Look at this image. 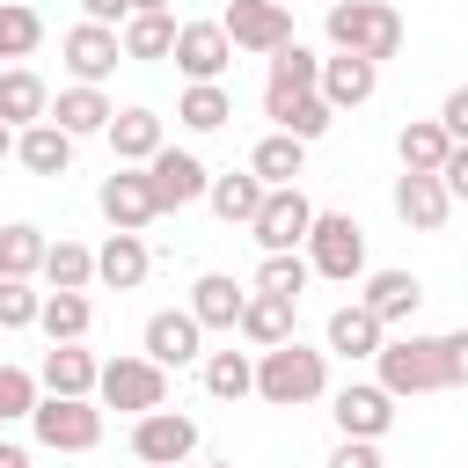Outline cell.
Segmentation results:
<instances>
[{
  "mask_svg": "<svg viewBox=\"0 0 468 468\" xmlns=\"http://www.w3.org/2000/svg\"><path fill=\"white\" fill-rule=\"evenodd\" d=\"M256 395H263L271 410H307V402H322V395H329V351H314V344H300V336L263 344V351H256Z\"/></svg>",
  "mask_w": 468,
  "mask_h": 468,
  "instance_id": "obj_1",
  "label": "cell"
},
{
  "mask_svg": "<svg viewBox=\"0 0 468 468\" xmlns=\"http://www.w3.org/2000/svg\"><path fill=\"white\" fill-rule=\"evenodd\" d=\"M44 110H51V88H44L29 66H7V73H0V117L22 132V124H37Z\"/></svg>",
  "mask_w": 468,
  "mask_h": 468,
  "instance_id": "obj_31",
  "label": "cell"
},
{
  "mask_svg": "<svg viewBox=\"0 0 468 468\" xmlns=\"http://www.w3.org/2000/svg\"><path fill=\"white\" fill-rule=\"evenodd\" d=\"M314 88H322V102L344 117V110L373 102V88H380V66H373V58H358V51H329V58H322V73H314Z\"/></svg>",
  "mask_w": 468,
  "mask_h": 468,
  "instance_id": "obj_16",
  "label": "cell"
},
{
  "mask_svg": "<svg viewBox=\"0 0 468 468\" xmlns=\"http://www.w3.org/2000/svg\"><path fill=\"white\" fill-rule=\"evenodd\" d=\"M22 461H29L22 446H0V468H22Z\"/></svg>",
  "mask_w": 468,
  "mask_h": 468,
  "instance_id": "obj_48",
  "label": "cell"
},
{
  "mask_svg": "<svg viewBox=\"0 0 468 468\" xmlns=\"http://www.w3.org/2000/svg\"><path fill=\"white\" fill-rule=\"evenodd\" d=\"M37 307H44V292L29 278H0V329H37Z\"/></svg>",
  "mask_w": 468,
  "mask_h": 468,
  "instance_id": "obj_41",
  "label": "cell"
},
{
  "mask_svg": "<svg viewBox=\"0 0 468 468\" xmlns=\"http://www.w3.org/2000/svg\"><path fill=\"white\" fill-rule=\"evenodd\" d=\"M439 124H446L453 139H468V88H453V95L439 102Z\"/></svg>",
  "mask_w": 468,
  "mask_h": 468,
  "instance_id": "obj_46",
  "label": "cell"
},
{
  "mask_svg": "<svg viewBox=\"0 0 468 468\" xmlns=\"http://www.w3.org/2000/svg\"><path fill=\"white\" fill-rule=\"evenodd\" d=\"M219 29L234 37V51H256V58H271V51L292 37V7H285V0H227Z\"/></svg>",
  "mask_w": 468,
  "mask_h": 468,
  "instance_id": "obj_9",
  "label": "cell"
},
{
  "mask_svg": "<svg viewBox=\"0 0 468 468\" xmlns=\"http://www.w3.org/2000/svg\"><path fill=\"white\" fill-rule=\"evenodd\" d=\"M292 307H300L292 292H263V285H249V300H241V322H234V329H241L256 351H263V344H285V336H292Z\"/></svg>",
  "mask_w": 468,
  "mask_h": 468,
  "instance_id": "obj_22",
  "label": "cell"
},
{
  "mask_svg": "<svg viewBox=\"0 0 468 468\" xmlns=\"http://www.w3.org/2000/svg\"><path fill=\"white\" fill-rule=\"evenodd\" d=\"M241 300H249V285H234L227 271H205V278L190 285V314H197L205 329H234V322H241Z\"/></svg>",
  "mask_w": 468,
  "mask_h": 468,
  "instance_id": "obj_29",
  "label": "cell"
},
{
  "mask_svg": "<svg viewBox=\"0 0 468 468\" xmlns=\"http://www.w3.org/2000/svg\"><path fill=\"white\" fill-rule=\"evenodd\" d=\"M88 322H95V300H88V285H51V292H44V307H37V329H44L51 344H73V336H88Z\"/></svg>",
  "mask_w": 468,
  "mask_h": 468,
  "instance_id": "obj_27",
  "label": "cell"
},
{
  "mask_svg": "<svg viewBox=\"0 0 468 468\" xmlns=\"http://www.w3.org/2000/svg\"><path fill=\"white\" fill-rule=\"evenodd\" d=\"M95 351H80V336L73 344H51L44 351V366H37V388L44 395H95Z\"/></svg>",
  "mask_w": 468,
  "mask_h": 468,
  "instance_id": "obj_23",
  "label": "cell"
},
{
  "mask_svg": "<svg viewBox=\"0 0 468 468\" xmlns=\"http://www.w3.org/2000/svg\"><path fill=\"white\" fill-rule=\"evenodd\" d=\"M146 358H161V366H197L205 358V322L190 314V307H161V314H146Z\"/></svg>",
  "mask_w": 468,
  "mask_h": 468,
  "instance_id": "obj_15",
  "label": "cell"
},
{
  "mask_svg": "<svg viewBox=\"0 0 468 468\" xmlns=\"http://www.w3.org/2000/svg\"><path fill=\"white\" fill-rule=\"evenodd\" d=\"M37 271H44V227L7 219L0 227V278H37Z\"/></svg>",
  "mask_w": 468,
  "mask_h": 468,
  "instance_id": "obj_34",
  "label": "cell"
},
{
  "mask_svg": "<svg viewBox=\"0 0 468 468\" xmlns=\"http://www.w3.org/2000/svg\"><path fill=\"white\" fill-rule=\"evenodd\" d=\"M176 117H183L190 132H219V124L234 117V95H227L219 80H190V88L176 95Z\"/></svg>",
  "mask_w": 468,
  "mask_h": 468,
  "instance_id": "obj_32",
  "label": "cell"
},
{
  "mask_svg": "<svg viewBox=\"0 0 468 468\" xmlns=\"http://www.w3.org/2000/svg\"><path fill=\"white\" fill-rule=\"evenodd\" d=\"M110 110H117V102H110L95 80H73V88H58V95H51V110H44V117H51V124H66L73 139H88V132H102V124H110Z\"/></svg>",
  "mask_w": 468,
  "mask_h": 468,
  "instance_id": "obj_24",
  "label": "cell"
},
{
  "mask_svg": "<svg viewBox=\"0 0 468 468\" xmlns=\"http://www.w3.org/2000/svg\"><path fill=\"white\" fill-rule=\"evenodd\" d=\"M329 468H380V439H351L344 431V446L329 453Z\"/></svg>",
  "mask_w": 468,
  "mask_h": 468,
  "instance_id": "obj_43",
  "label": "cell"
},
{
  "mask_svg": "<svg viewBox=\"0 0 468 468\" xmlns=\"http://www.w3.org/2000/svg\"><path fill=\"white\" fill-rule=\"evenodd\" d=\"M95 395H102V410H154V402H168V366L161 358H146V351H124V358H110L102 373H95Z\"/></svg>",
  "mask_w": 468,
  "mask_h": 468,
  "instance_id": "obj_6",
  "label": "cell"
},
{
  "mask_svg": "<svg viewBox=\"0 0 468 468\" xmlns=\"http://www.w3.org/2000/svg\"><path fill=\"white\" fill-rule=\"evenodd\" d=\"M336 431H351V439H388V424H395V395L380 388V380H351V388H336Z\"/></svg>",
  "mask_w": 468,
  "mask_h": 468,
  "instance_id": "obj_18",
  "label": "cell"
},
{
  "mask_svg": "<svg viewBox=\"0 0 468 468\" xmlns=\"http://www.w3.org/2000/svg\"><path fill=\"white\" fill-rule=\"evenodd\" d=\"M307 271L314 278H336V285H351L358 271H366V227L351 219V212H314V227H307Z\"/></svg>",
  "mask_w": 468,
  "mask_h": 468,
  "instance_id": "obj_4",
  "label": "cell"
},
{
  "mask_svg": "<svg viewBox=\"0 0 468 468\" xmlns=\"http://www.w3.org/2000/svg\"><path fill=\"white\" fill-rule=\"evenodd\" d=\"M146 271H154V256H146L139 227H117V234L95 249V278H102L110 292H139V285H146Z\"/></svg>",
  "mask_w": 468,
  "mask_h": 468,
  "instance_id": "obj_19",
  "label": "cell"
},
{
  "mask_svg": "<svg viewBox=\"0 0 468 468\" xmlns=\"http://www.w3.org/2000/svg\"><path fill=\"white\" fill-rule=\"evenodd\" d=\"M263 117L278 124V132H292V139H322L329 124H336V110L322 102V88H263Z\"/></svg>",
  "mask_w": 468,
  "mask_h": 468,
  "instance_id": "obj_17",
  "label": "cell"
},
{
  "mask_svg": "<svg viewBox=\"0 0 468 468\" xmlns=\"http://www.w3.org/2000/svg\"><path fill=\"white\" fill-rule=\"evenodd\" d=\"M80 15H88V22H124L132 0H80Z\"/></svg>",
  "mask_w": 468,
  "mask_h": 468,
  "instance_id": "obj_47",
  "label": "cell"
},
{
  "mask_svg": "<svg viewBox=\"0 0 468 468\" xmlns=\"http://www.w3.org/2000/svg\"><path fill=\"white\" fill-rule=\"evenodd\" d=\"M205 395H219V402L256 395V358L249 351H205Z\"/></svg>",
  "mask_w": 468,
  "mask_h": 468,
  "instance_id": "obj_33",
  "label": "cell"
},
{
  "mask_svg": "<svg viewBox=\"0 0 468 468\" xmlns=\"http://www.w3.org/2000/svg\"><path fill=\"white\" fill-rule=\"evenodd\" d=\"M446 146H453V132H446L439 117H410V124H402V139H395L402 168H439V161H446Z\"/></svg>",
  "mask_w": 468,
  "mask_h": 468,
  "instance_id": "obj_35",
  "label": "cell"
},
{
  "mask_svg": "<svg viewBox=\"0 0 468 468\" xmlns=\"http://www.w3.org/2000/svg\"><path fill=\"white\" fill-rule=\"evenodd\" d=\"M176 73L183 80H219L227 66H234V37L219 29V22H176Z\"/></svg>",
  "mask_w": 468,
  "mask_h": 468,
  "instance_id": "obj_13",
  "label": "cell"
},
{
  "mask_svg": "<svg viewBox=\"0 0 468 468\" xmlns=\"http://www.w3.org/2000/svg\"><path fill=\"white\" fill-rule=\"evenodd\" d=\"M446 212H453V190L439 183V168H402V176H395V219H402V227L439 234Z\"/></svg>",
  "mask_w": 468,
  "mask_h": 468,
  "instance_id": "obj_14",
  "label": "cell"
},
{
  "mask_svg": "<svg viewBox=\"0 0 468 468\" xmlns=\"http://www.w3.org/2000/svg\"><path fill=\"white\" fill-rule=\"evenodd\" d=\"M44 285H95V249H80V241H44Z\"/></svg>",
  "mask_w": 468,
  "mask_h": 468,
  "instance_id": "obj_39",
  "label": "cell"
},
{
  "mask_svg": "<svg viewBox=\"0 0 468 468\" xmlns=\"http://www.w3.org/2000/svg\"><path fill=\"white\" fill-rule=\"evenodd\" d=\"M117 37H124V58H146V66H154V58L176 51V15H168V7H132Z\"/></svg>",
  "mask_w": 468,
  "mask_h": 468,
  "instance_id": "obj_28",
  "label": "cell"
},
{
  "mask_svg": "<svg viewBox=\"0 0 468 468\" xmlns=\"http://www.w3.org/2000/svg\"><path fill=\"white\" fill-rule=\"evenodd\" d=\"M95 205H102V219H110V227H154V219H161V197H154V183H146V168H139V161H117V168L102 176Z\"/></svg>",
  "mask_w": 468,
  "mask_h": 468,
  "instance_id": "obj_10",
  "label": "cell"
},
{
  "mask_svg": "<svg viewBox=\"0 0 468 468\" xmlns=\"http://www.w3.org/2000/svg\"><path fill=\"white\" fill-rule=\"evenodd\" d=\"M132 7H168V0H132Z\"/></svg>",
  "mask_w": 468,
  "mask_h": 468,
  "instance_id": "obj_50",
  "label": "cell"
},
{
  "mask_svg": "<svg viewBox=\"0 0 468 468\" xmlns=\"http://www.w3.org/2000/svg\"><path fill=\"white\" fill-rule=\"evenodd\" d=\"M102 139H110V154L117 161H154V146H161V117L146 110V102H132V110H110V124H102Z\"/></svg>",
  "mask_w": 468,
  "mask_h": 468,
  "instance_id": "obj_25",
  "label": "cell"
},
{
  "mask_svg": "<svg viewBox=\"0 0 468 468\" xmlns=\"http://www.w3.org/2000/svg\"><path fill=\"white\" fill-rule=\"evenodd\" d=\"M373 366H380V388L388 395H439L446 388V344L439 336H388L380 351H373Z\"/></svg>",
  "mask_w": 468,
  "mask_h": 468,
  "instance_id": "obj_3",
  "label": "cell"
},
{
  "mask_svg": "<svg viewBox=\"0 0 468 468\" xmlns=\"http://www.w3.org/2000/svg\"><path fill=\"white\" fill-rule=\"evenodd\" d=\"M322 336H329L336 358H373V351L388 344V322H380L366 300H344V307H329V329H322Z\"/></svg>",
  "mask_w": 468,
  "mask_h": 468,
  "instance_id": "obj_20",
  "label": "cell"
},
{
  "mask_svg": "<svg viewBox=\"0 0 468 468\" xmlns=\"http://www.w3.org/2000/svg\"><path fill=\"white\" fill-rule=\"evenodd\" d=\"M263 190H271V183H263L256 168H241V176H212V183H205V197H212V212H219L227 227H249L256 205H263Z\"/></svg>",
  "mask_w": 468,
  "mask_h": 468,
  "instance_id": "obj_30",
  "label": "cell"
},
{
  "mask_svg": "<svg viewBox=\"0 0 468 468\" xmlns=\"http://www.w3.org/2000/svg\"><path fill=\"white\" fill-rule=\"evenodd\" d=\"M7 154H15V124L0 117V161H7Z\"/></svg>",
  "mask_w": 468,
  "mask_h": 468,
  "instance_id": "obj_49",
  "label": "cell"
},
{
  "mask_svg": "<svg viewBox=\"0 0 468 468\" xmlns=\"http://www.w3.org/2000/svg\"><path fill=\"white\" fill-rule=\"evenodd\" d=\"M439 344H446V388H468V329H453Z\"/></svg>",
  "mask_w": 468,
  "mask_h": 468,
  "instance_id": "obj_45",
  "label": "cell"
},
{
  "mask_svg": "<svg viewBox=\"0 0 468 468\" xmlns=\"http://www.w3.org/2000/svg\"><path fill=\"white\" fill-rule=\"evenodd\" d=\"M29 410H37V373L29 366H0V424H15Z\"/></svg>",
  "mask_w": 468,
  "mask_h": 468,
  "instance_id": "obj_42",
  "label": "cell"
},
{
  "mask_svg": "<svg viewBox=\"0 0 468 468\" xmlns=\"http://www.w3.org/2000/svg\"><path fill=\"white\" fill-rule=\"evenodd\" d=\"M15 161H22L29 176H66V168H73V132L51 124V117H37V124L15 132Z\"/></svg>",
  "mask_w": 468,
  "mask_h": 468,
  "instance_id": "obj_21",
  "label": "cell"
},
{
  "mask_svg": "<svg viewBox=\"0 0 468 468\" xmlns=\"http://www.w3.org/2000/svg\"><path fill=\"white\" fill-rule=\"evenodd\" d=\"M322 29H329L336 51H358V58H373V66L402 51V15H395V0H329Z\"/></svg>",
  "mask_w": 468,
  "mask_h": 468,
  "instance_id": "obj_2",
  "label": "cell"
},
{
  "mask_svg": "<svg viewBox=\"0 0 468 468\" xmlns=\"http://www.w3.org/2000/svg\"><path fill=\"white\" fill-rule=\"evenodd\" d=\"M146 183H154V197H161V212H183V205H197L205 197V183H212V168L197 161V154H183V146H154V161H146Z\"/></svg>",
  "mask_w": 468,
  "mask_h": 468,
  "instance_id": "obj_12",
  "label": "cell"
},
{
  "mask_svg": "<svg viewBox=\"0 0 468 468\" xmlns=\"http://www.w3.org/2000/svg\"><path fill=\"white\" fill-rule=\"evenodd\" d=\"M307 227H314V205H307L300 183H271L263 205H256V219H249V234H256L263 249H300Z\"/></svg>",
  "mask_w": 468,
  "mask_h": 468,
  "instance_id": "obj_7",
  "label": "cell"
},
{
  "mask_svg": "<svg viewBox=\"0 0 468 468\" xmlns=\"http://www.w3.org/2000/svg\"><path fill=\"white\" fill-rule=\"evenodd\" d=\"M29 424H37V446H51V453H95L102 446V410L88 395H37Z\"/></svg>",
  "mask_w": 468,
  "mask_h": 468,
  "instance_id": "obj_5",
  "label": "cell"
},
{
  "mask_svg": "<svg viewBox=\"0 0 468 468\" xmlns=\"http://www.w3.org/2000/svg\"><path fill=\"white\" fill-rule=\"evenodd\" d=\"M249 168H256L263 183H292V176L307 168V139H292V132H271V139H256Z\"/></svg>",
  "mask_w": 468,
  "mask_h": 468,
  "instance_id": "obj_36",
  "label": "cell"
},
{
  "mask_svg": "<svg viewBox=\"0 0 468 468\" xmlns=\"http://www.w3.org/2000/svg\"><path fill=\"white\" fill-rule=\"evenodd\" d=\"M439 183L453 190V205L468 197V139H453V146H446V161H439Z\"/></svg>",
  "mask_w": 468,
  "mask_h": 468,
  "instance_id": "obj_44",
  "label": "cell"
},
{
  "mask_svg": "<svg viewBox=\"0 0 468 468\" xmlns=\"http://www.w3.org/2000/svg\"><path fill=\"white\" fill-rule=\"evenodd\" d=\"M44 44V15L29 0H0V58H29Z\"/></svg>",
  "mask_w": 468,
  "mask_h": 468,
  "instance_id": "obj_37",
  "label": "cell"
},
{
  "mask_svg": "<svg viewBox=\"0 0 468 468\" xmlns=\"http://www.w3.org/2000/svg\"><path fill=\"white\" fill-rule=\"evenodd\" d=\"M314 73H322V58H314L300 37H285V44L271 51V80H263V88H314Z\"/></svg>",
  "mask_w": 468,
  "mask_h": 468,
  "instance_id": "obj_40",
  "label": "cell"
},
{
  "mask_svg": "<svg viewBox=\"0 0 468 468\" xmlns=\"http://www.w3.org/2000/svg\"><path fill=\"white\" fill-rule=\"evenodd\" d=\"M197 439H205L197 417H183V410H168V402H154V410L132 417V453H139V461H190Z\"/></svg>",
  "mask_w": 468,
  "mask_h": 468,
  "instance_id": "obj_8",
  "label": "cell"
},
{
  "mask_svg": "<svg viewBox=\"0 0 468 468\" xmlns=\"http://www.w3.org/2000/svg\"><path fill=\"white\" fill-rule=\"evenodd\" d=\"M58 51H66V73H73V80H95V88H102V80L117 73V58H124V37H117V22H88V15H80Z\"/></svg>",
  "mask_w": 468,
  "mask_h": 468,
  "instance_id": "obj_11",
  "label": "cell"
},
{
  "mask_svg": "<svg viewBox=\"0 0 468 468\" xmlns=\"http://www.w3.org/2000/svg\"><path fill=\"white\" fill-rule=\"evenodd\" d=\"M358 300H366V307H373V314L395 329V322H410V314L424 307V278H417V271H373Z\"/></svg>",
  "mask_w": 468,
  "mask_h": 468,
  "instance_id": "obj_26",
  "label": "cell"
},
{
  "mask_svg": "<svg viewBox=\"0 0 468 468\" xmlns=\"http://www.w3.org/2000/svg\"><path fill=\"white\" fill-rule=\"evenodd\" d=\"M307 278H314V271H307V249H263V263H256V285H263V292H292V300H300Z\"/></svg>",
  "mask_w": 468,
  "mask_h": 468,
  "instance_id": "obj_38",
  "label": "cell"
}]
</instances>
